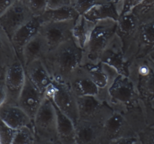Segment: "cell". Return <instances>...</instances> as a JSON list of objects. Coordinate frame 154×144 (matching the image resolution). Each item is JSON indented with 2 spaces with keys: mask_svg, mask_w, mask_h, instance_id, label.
Returning <instances> with one entry per match:
<instances>
[{
  "mask_svg": "<svg viewBox=\"0 0 154 144\" xmlns=\"http://www.w3.org/2000/svg\"><path fill=\"white\" fill-rule=\"evenodd\" d=\"M77 0H72V4H74L76 1H77ZM73 4H72V5H73Z\"/></svg>",
  "mask_w": 154,
  "mask_h": 144,
  "instance_id": "obj_35",
  "label": "cell"
},
{
  "mask_svg": "<svg viewBox=\"0 0 154 144\" xmlns=\"http://www.w3.org/2000/svg\"><path fill=\"white\" fill-rule=\"evenodd\" d=\"M75 20L41 24L39 29L46 39L51 50L72 38V30Z\"/></svg>",
  "mask_w": 154,
  "mask_h": 144,
  "instance_id": "obj_13",
  "label": "cell"
},
{
  "mask_svg": "<svg viewBox=\"0 0 154 144\" xmlns=\"http://www.w3.org/2000/svg\"><path fill=\"white\" fill-rule=\"evenodd\" d=\"M16 0H0V16L4 14Z\"/></svg>",
  "mask_w": 154,
  "mask_h": 144,
  "instance_id": "obj_30",
  "label": "cell"
},
{
  "mask_svg": "<svg viewBox=\"0 0 154 144\" xmlns=\"http://www.w3.org/2000/svg\"><path fill=\"white\" fill-rule=\"evenodd\" d=\"M72 0H48L47 9H57L72 6Z\"/></svg>",
  "mask_w": 154,
  "mask_h": 144,
  "instance_id": "obj_29",
  "label": "cell"
},
{
  "mask_svg": "<svg viewBox=\"0 0 154 144\" xmlns=\"http://www.w3.org/2000/svg\"><path fill=\"white\" fill-rule=\"evenodd\" d=\"M101 144H140L137 134L121 113L114 112L103 126Z\"/></svg>",
  "mask_w": 154,
  "mask_h": 144,
  "instance_id": "obj_6",
  "label": "cell"
},
{
  "mask_svg": "<svg viewBox=\"0 0 154 144\" xmlns=\"http://www.w3.org/2000/svg\"><path fill=\"white\" fill-rule=\"evenodd\" d=\"M137 136L140 144H154V125L140 132Z\"/></svg>",
  "mask_w": 154,
  "mask_h": 144,
  "instance_id": "obj_28",
  "label": "cell"
},
{
  "mask_svg": "<svg viewBox=\"0 0 154 144\" xmlns=\"http://www.w3.org/2000/svg\"><path fill=\"white\" fill-rule=\"evenodd\" d=\"M45 94L39 90L26 75L25 84L17 100V105L33 119L41 106Z\"/></svg>",
  "mask_w": 154,
  "mask_h": 144,
  "instance_id": "obj_14",
  "label": "cell"
},
{
  "mask_svg": "<svg viewBox=\"0 0 154 144\" xmlns=\"http://www.w3.org/2000/svg\"><path fill=\"white\" fill-rule=\"evenodd\" d=\"M34 17L42 15L46 10L48 0H23Z\"/></svg>",
  "mask_w": 154,
  "mask_h": 144,
  "instance_id": "obj_26",
  "label": "cell"
},
{
  "mask_svg": "<svg viewBox=\"0 0 154 144\" xmlns=\"http://www.w3.org/2000/svg\"><path fill=\"white\" fill-rule=\"evenodd\" d=\"M117 21L106 19L96 22L89 40L82 50L81 65L97 64L116 34Z\"/></svg>",
  "mask_w": 154,
  "mask_h": 144,
  "instance_id": "obj_2",
  "label": "cell"
},
{
  "mask_svg": "<svg viewBox=\"0 0 154 144\" xmlns=\"http://www.w3.org/2000/svg\"><path fill=\"white\" fill-rule=\"evenodd\" d=\"M82 50L72 38L50 50L42 59L54 81L68 84L74 71L81 66Z\"/></svg>",
  "mask_w": 154,
  "mask_h": 144,
  "instance_id": "obj_1",
  "label": "cell"
},
{
  "mask_svg": "<svg viewBox=\"0 0 154 144\" xmlns=\"http://www.w3.org/2000/svg\"><path fill=\"white\" fill-rule=\"evenodd\" d=\"M67 84L77 97L87 96L97 97L98 89L83 66H79L74 71Z\"/></svg>",
  "mask_w": 154,
  "mask_h": 144,
  "instance_id": "obj_15",
  "label": "cell"
},
{
  "mask_svg": "<svg viewBox=\"0 0 154 144\" xmlns=\"http://www.w3.org/2000/svg\"><path fill=\"white\" fill-rule=\"evenodd\" d=\"M7 101V93L5 91L4 81H0V107L3 106Z\"/></svg>",
  "mask_w": 154,
  "mask_h": 144,
  "instance_id": "obj_31",
  "label": "cell"
},
{
  "mask_svg": "<svg viewBox=\"0 0 154 144\" xmlns=\"http://www.w3.org/2000/svg\"><path fill=\"white\" fill-rule=\"evenodd\" d=\"M15 130L10 127L0 118V144H12Z\"/></svg>",
  "mask_w": 154,
  "mask_h": 144,
  "instance_id": "obj_27",
  "label": "cell"
},
{
  "mask_svg": "<svg viewBox=\"0 0 154 144\" xmlns=\"http://www.w3.org/2000/svg\"><path fill=\"white\" fill-rule=\"evenodd\" d=\"M79 15L72 6L66 7L57 9H47L38 17L41 24L58 22L71 20H76Z\"/></svg>",
  "mask_w": 154,
  "mask_h": 144,
  "instance_id": "obj_24",
  "label": "cell"
},
{
  "mask_svg": "<svg viewBox=\"0 0 154 144\" xmlns=\"http://www.w3.org/2000/svg\"><path fill=\"white\" fill-rule=\"evenodd\" d=\"M34 17L23 0H16L0 16V23L9 36L13 35L23 25Z\"/></svg>",
  "mask_w": 154,
  "mask_h": 144,
  "instance_id": "obj_12",
  "label": "cell"
},
{
  "mask_svg": "<svg viewBox=\"0 0 154 144\" xmlns=\"http://www.w3.org/2000/svg\"><path fill=\"white\" fill-rule=\"evenodd\" d=\"M36 144L34 126H25L15 130L12 144Z\"/></svg>",
  "mask_w": 154,
  "mask_h": 144,
  "instance_id": "obj_25",
  "label": "cell"
},
{
  "mask_svg": "<svg viewBox=\"0 0 154 144\" xmlns=\"http://www.w3.org/2000/svg\"><path fill=\"white\" fill-rule=\"evenodd\" d=\"M95 24L96 22L87 19L83 15H79L75 20L72 30V38L82 50L87 45Z\"/></svg>",
  "mask_w": 154,
  "mask_h": 144,
  "instance_id": "obj_22",
  "label": "cell"
},
{
  "mask_svg": "<svg viewBox=\"0 0 154 144\" xmlns=\"http://www.w3.org/2000/svg\"><path fill=\"white\" fill-rule=\"evenodd\" d=\"M83 66L86 69L93 82L98 89L99 93L96 98L106 103L108 90L119 74L114 67L103 62L97 64Z\"/></svg>",
  "mask_w": 154,
  "mask_h": 144,
  "instance_id": "obj_9",
  "label": "cell"
},
{
  "mask_svg": "<svg viewBox=\"0 0 154 144\" xmlns=\"http://www.w3.org/2000/svg\"><path fill=\"white\" fill-rule=\"evenodd\" d=\"M77 101L78 120L103 126L114 112L106 103L94 96L77 97Z\"/></svg>",
  "mask_w": 154,
  "mask_h": 144,
  "instance_id": "obj_8",
  "label": "cell"
},
{
  "mask_svg": "<svg viewBox=\"0 0 154 144\" xmlns=\"http://www.w3.org/2000/svg\"><path fill=\"white\" fill-rule=\"evenodd\" d=\"M24 68L26 76L39 91L45 94L54 81L43 61L42 60L34 61Z\"/></svg>",
  "mask_w": 154,
  "mask_h": 144,
  "instance_id": "obj_18",
  "label": "cell"
},
{
  "mask_svg": "<svg viewBox=\"0 0 154 144\" xmlns=\"http://www.w3.org/2000/svg\"><path fill=\"white\" fill-rule=\"evenodd\" d=\"M149 104H150V105H151V107L153 108L154 109V99L149 103Z\"/></svg>",
  "mask_w": 154,
  "mask_h": 144,
  "instance_id": "obj_34",
  "label": "cell"
},
{
  "mask_svg": "<svg viewBox=\"0 0 154 144\" xmlns=\"http://www.w3.org/2000/svg\"><path fill=\"white\" fill-rule=\"evenodd\" d=\"M45 94L56 107L73 121L74 125L79 119L77 97L66 83L54 81L46 89Z\"/></svg>",
  "mask_w": 154,
  "mask_h": 144,
  "instance_id": "obj_7",
  "label": "cell"
},
{
  "mask_svg": "<svg viewBox=\"0 0 154 144\" xmlns=\"http://www.w3.org/2000/svg\"><path fill=\"white\" fill-rule=\"evenodd\" d=\"M4 70L0 66V81H2L4 79Z\"/></svg>",
  "mask_w": 154,
  "mask_h": 144,
  "instance_id": "obj_32",
  "label": "cell"
},
{
  "mask_svg": "<svg viewBox=\"0 0 154 144\" xmlns=\"http://www.w3.org/2000/svg\"><path fill=\"white\" fill-rule=\"evenodd\" d=\"M19 59L11 38L0 23V66L5 68Z\"/></svg>",
  "mask_w": 154,
  "mask_h": 144,
  "instance_id": "obj_23",
  "label": "cell"
},
{
  "mask_svg": "<svg viewBox=\"0 0 154 144\" xmlns=\"http://www.w3.org/2000/svg\"><path fill=\"white\" fill-rule=\"evenodd\" d=\"M54 106L56 112L57 135L59 144H76L74 123L54 104Z\"/></svg>",
  "mask_w": 154,
  "mask_h": 144,
  "instance_id": "obj_21",
  "label": "cell"
},
{
  "mask_svg": "<svg viewBox=\"0 0 154 144\" xmlns=\"http://www.w3.org/2000/svg\"><path fill=\"white\" fill-rule=\"evenodd\" d=\"M140 98L129 78L119 74L108 90L106 104L114 112L123 114Z\"/></svg>",
  "mask_w": 154,
  "mask_h": 144,
  "instance_id": "obj_5",
  "label": "cell"
},
{
  "mask_svg": "<svg viewBox=\"0 0 154 144\" xmlns=\"http://www.w3.org/2000/svg\"><path fill=\"white\" fill-rule=\"evenodd\" d=\"M103 126L78 120L75 124L76 144H101Z\"/></svg>",
  "mask_w": 154,
  "mask_h": 144,
  "instance_id": "obj_19",
  "label": "cell"
},
{
  "mask_svg": "<svg viewBox=\"0 0 154 144\" xmlns=\"http://www.w3.org/2000/svg\"><path fill=\"white\" fill-rule=\"evenodd\" d=\"M40 26L38 17H34L28 23L23 25L12 37V42L20 60L24 47L38 32Z\"/></svg>",
  "mask_w": 154,
  "mask_h": 144,
  "instance_id": "obj_20",
  "label": "cell"
},
{
  "mask_svg": "<svg viewBox=\"0 0 154 144\" xmlns=\"http://www.w3.org/2000/svg\"><path fill=\"white\" fill-rule=\"evenodd\" d=\"M50 50L46 39L38 31L23 48L20 60L24 67L34 61L42 60Z\"/></svg>",
  "mask_w": 154,
  "mask_h": 144,
  "instance_id": "obj_16",
  "label": "cell"
},
{
  "mask_svg": "<svg viewBox=\"0 0 154 144\" xmlns=\"http://www.w3.org/2000/svg\"><path fill=\"white\" fill-rule=\"evenodd\" d=\"M154 61V51L148 56Z\"/></svg>",
  "mask_w": 154,
  "mask_h": 144,
  "instance_id": "obj_33",
  "label": "cell"
},
{
  "mask_svg": "<svg viewBox=\"0 0 154 144\" xmlns=\"http://www.w3.org/2000/svg\"><path fill=\"white\" fill-rule=\"evenodd\" d=\"M127 76L141 99L148 103L154 99V61L149 56L129 62Z\"/></svg>",
  "mask_w": 154,
  "mask_h": 144,
  "instance_id": "obj_3",
  "label": "cell"
},
{
  "mask_svg": "<svg viewBox=\"0 0 154 144\" xmlns=\"http://www.w3.org/2000/svg\"><path fill=\"white\" fill-rule=\"evenodd\" d=\"M33 126L36 144H59L54 104L45 94L33 119Z\"/></svg>",
  "mask_w": 154,
  "mask_h": 144,
  "instance_id": "obj_4",
  "label": "cell"
},
{
  "mask_svg": "<svg viewBox=\"0 0 154 144\" xmlns=\"http://www.w3.org/2000/svg\"><path fill=\"white\" fill-rule=\"evenodd\" d=\"M25 81V68L20 59L14 61L5 68L3 79L7 93L5 103L17 105Z\"/></svg>",
  "mask_w": 154,
  "mask_h": 144,
  "instance_id": "obj_10",
  "label": "cell"
},
{
  "mask_svg": "<svg viewBox=\"0 0 154 144\" xmlns=\"http://www.w3.org/2000/svg\"><path fill=\"white\" fill-rule=\"evenodd\" d=\"M122 115L137 134L154 125V109L149 103L141 98Z\"/></svg>",
  "mask_w": 154,
  "mask_h": 144,
  "instance_id": "obj_11",
  "label": "cell"
},
{
  "mask_svg": "<svg viewBox=\"0 0 154 144\" xmlns=\"http://www.w3.org/2000/svg\"><path fill=\"white\" fill-rule=\"evenodd\" d=\"M0 118L14 130L33 125L31 118L17 105L5 103L0 107Z\"/></svg>",
  "mask_w": 154,
  "mask_h": 144,
  "instance_id": "obj_17",
  "label": "cell"
}]
</instances>
